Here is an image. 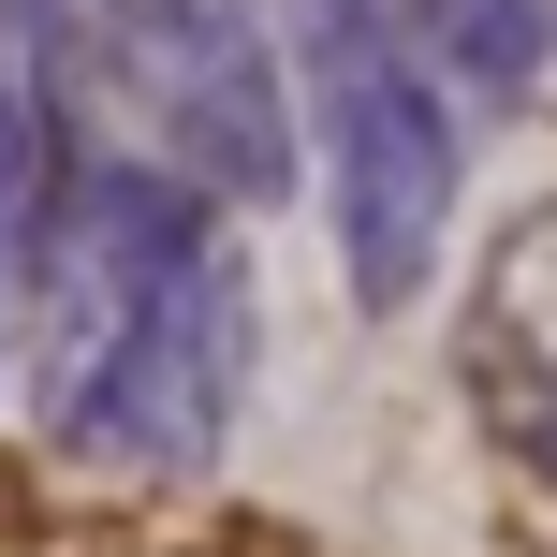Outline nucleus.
I'll list each match as a JSON object with an SVG mask.
<instances>
[{"mask_svg":"<svg viewBox=\"0 0 557 557\" xmlns=\"http://www.w3.org/2000/svg\"><path fill=\"white\" fill-rule=\"evenodd\" d=\"M15 382L45 455L117 484H191L250 396V264L176 176L59 162L15 278Z\"/></svg>","mask_w":557,"mask_h":557,"instance_id":"1","label":"nucleus"},{"mask_svg":"<svg viewBox=\"0 0 557 557\" xmlns=\"http://www.w3.org/2000/svg\"><path fill=\"white\" fill-rule=\"evenodd\" d=\"M0 88L59 162L176 176L206 206L294 191V88L264 0H0Z\"/></svg>","mask_w":557,"mask_h":557,"instance_id":"2","label":"nucleus"},{"mask_svg":"<svg viewBox=\"0 0 557 557\" xmlns=\"http://www.w3.org/2000/svg\"><path fill=\"white\" fill-rule=\"evenodd\" d=\"M308 133H323V206L337 264L367 308H411L455 235V176H470V103L352 0H308Z\"/></svg>","mask_w":557,"mask_h":557,"instance_id":"3","label":"nucleus"},{"mask_svg":"<svg viewBox=\"0 0 557 557\" xmlns=\"http://www.w3.org/2000/svg\"><path fill=\"white\" fill-rule=\"evenodd\" d=\"M455 382H470V425H484V441H499L529 484H557V191L513 206L499 250L470 264Z\"/></svg>","mask_w":557,"mask_h":557,"instance_id":"4","label":"nucleus"},{"mask_svg":"<svg viewBox=\"0 0 557 557\" xmlns=\"http://www.w3.org/2000/svg\"><path fill=\"white\" fill-rule=\"evenodd\" d=\"M352 15H382L396 45H411L425 74L470 103V117L529 103V88H543V59H557V15H543V0H352Z\"/></svg>","mask_w":557,"mask_h":557,"instance_id":"5","label":"nucleus"},{"mask_svg":"<svg viewBox=\"0 0 557 557\" xmlns=\"http://www.w3.org/2000/svg\"><path fill=\"white\" fill-rule=\"evenodd\" d=\"M45 176H59L45 117L0 88V352H15V278H29V221H45Z\"/></svg>","mask_w":557,"mask_h":557,"instance_id":"6","label":"nucleus"}]
</instances>
